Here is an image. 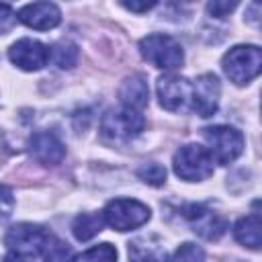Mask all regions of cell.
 Wrapping results in <instances>:
<instances>
[{"mask_svg": "<svg viewBox=\"0 0 262 262\" xmlns=\"http://www.w3.org/2000/svg\"><path fill=\"white\" fill-rule=\"evenodd\" d=\"M221 66L233 84H248L262 70V51L256 45H235L223 55Z\"/></svg>", "mask_w": 262, "mask_h": 262, "instance_id": "6da1fadb", "label": "cell"}, {"mask_svg": "<svg viewBox=\"0 0 262 262\" xmlns=\"http://www.w3.org/2000/svg\"><path fill=\"white\" fill-rule=\"evenodd\" d=\"M139 51L145 61H149L156 68L174 70L180 68L184 61V51L180 43L164 33H151L139 41Z\"/></svg>", "mask_w": 262, "mask_h": 262, "instance_id": "7a4b0ae2", "label": "cell"}, {"mask_svg": "<svg viewBox=\"0 0 262 262\" xmlns=\"http://www.w3.org/2000/svg\"><path fill=\"white\" fill-rule=\"evenodd\" d=\"M174 172L186 182H199L213 176V158L207 147L186 143L174 154Z\"/></svg>", "mask_w": 262, "mask_h": 262, "instance_id": "3957f363", "label": "cell"}, {"mask_svg": "<svg viewBox=\"0 0 262 262\" xmlns=\"http://www.w3.org/2000/svg\"><path fill=\"white\" fill-rule=\"evenodd\" d=\"M203 137L209 145V154L217 164H229L233 162L242 149H244V135L235 127L229 125H215V127H205Z\"/></svg>", "mask_w": 262, "mask_h": 262, "instance_id": "277c9868", "label": "cell"}, {"mask_svg": "<svg viewBox=\"0 0 262 262\" xmlns=\"http://www.w3.org/2000/svg\"><path fill=\"white\" fill-rule=\"evenodd\" d=\"M104 223L117 231H131L149 219L147 205L135 199H115L102 211Z\"/></svg>", "mask_w": 262, "mask_h": 262, "instance_id": "5b68a950", "label": "cell"}, {"mask_svg": "<svg viewBox=\"0 0 262 262\" xmlns=\"http://www.w3.org/2000/svg\"><path fill=\"white\" fill-rule=\"evenodd\" d=\"M145 127V119L131 108H119V111H108L102 121H100V133L104 139L123 143L139 135Z\"/></svg>", "mask_w": 262, "mask_h": 262, "instance_id": "8992f818", "label": "cell"}, {"mask_svg": "<svg viewBox=\"0 0 262 262\" xmlns=\"http://www.w3.org/2000/svg\"><path fill=\"white\" fill-rule=\"evenodd\" d=\"M51 233H47L41 225H33V223H18L14 227L8 229L4 244L10 252L18 254V256H37L43 252V248L47 246Z\"/></svg>", "mask_w": 262, "mask_h": 262, "instance_id": "52a82bcc", "label": "cell"}, {"mask_svg": "<svg viewBox=\"0 0 262 262\" xmlns=\"http://www.w3.org/2000/svg\"><path fill=\"white\" fill-rule=\"evenodd\" d=\"M160 104L170 113H186L192 108V84L186 78L168 74L158 80Z\"/></svg>", "mask_w": 262, "mask_h": 262, "instance_id": "ba28073f", "label": "cell"}, {"mask_svg": "<svg viewBox=\"0 0 262 262\" xmlns=\"http://www.w3.org/2000/svg\"><path fill=\"white\" fill-rule=\"evenodd\" d=\"M8 57L16 68L25 72H37L49 61V47L37 39H18L10 45Z\"/></svg>", "mask_w": 262, "mask_h": 262, "instance_id": "9c48e42d", "label": "cell"}, {"mask_svg": "<svg viewBox=\"0 0 262 262\" xmlns=\"http://www.w3.org/2000/svg\"><path fill=\"white\" fill-rule=\"evenodd\" d=\"M184 217L190 223L192 231L205 239H219L227 229L225 219L207 209L205 205H188L184 209Z\"/></svg>", "mask_w": 262, "mask_h": 262, "instance_id": "30bf717a", "label": "cell"}, {"mask_svg": "<svg viewBox=\"0 0 262 262\" xmlns=\"http://www.w3.org/2000/svg\"><path fill=\"white\" fill-rule=\"evenodd\" d=\"M221 86L215 74H203L192 84V111L201 117H211L219 106Z\"/></svg>", "mask_w": 262, "mask_h": 262, "instance_id": "8fae6325", "label": "cell"}, {"mask_svg": "<svg viewBox=\"0 0 262 262\" xmlns=\"http://www.w3.org/2000/svg\"><path fill=\"white\" fill-rule=\"evenodd\" d=\"M16 18L35 31H49L59 25L61 12L53 2H33V4L23 6Z\"/></svg>", "mask_w": 262, "mask_h": 262, "instance_id": "7c38bea8", "label": "cell"}, {"mask_svg": "<svg viewBox=\"0 0 262 262\" xmlns=\"http://www.w3.org/2000/svg\"><path fill=\"white\" fill-rule=\"evenodd\" d=\"M31 154L39 164L57 166L66 156V145L51 131H37L31 137Z\"/></svg>", "mask_w": 262, "mask_h": 262, "instance_id": "4fadbf2b", "label": "cell"}, {"mask_svg": "<svg viewBox=\"0 0 262 262\" xmlns=\"http://www.w3.org/2000/svg\"><path fill=\"white\" fill-rule=\"evenodd\" d=\"M129 262H166V248L156 235H139L129 242Z\"/></svg>", "mask_w": 262, "mask_h": 262, "instance_id": "5bb4252c", "label": "cell"}, {"mask_svg": "<svg viewBox=\"0 0 262 262\" xmlns=\"http://www.w3.org/2000/svg\"><path fill=\"white\" fill-rule=\"evenodd\" d=\"M119 98L125 104V108H131V111L145 108L149 102V88H147L145 78L139 74L127 78L119 88Z\"/></svg>", "mask_w": 262, "mask_h": 262, "instance_id": "9a60e30c", "label": "cell"}, {"mask_svg": "<svg viewBox=\"0 0 262 262\" xmlns=\"http://www.w3.org/2000/svg\"><path fill=\"white\" fill-rule=\"evenodd\" d=\"M262 223H260V215L258 213H252L248 217H242L235 225H233V235L235 239L246 246V248H252V250H258L260 244H262Z\"/></svg>", "mask_w": 262, "mask_h": 262, "instance_id": "2e32d148", "label": "cell"}, {"mask_svg": "<svg viewBox=\"0 0 262 262\" xmlns=\"http://www.w3.org/2000/svg\"><path fill=\"white\" fill-rule=\"evenodd\" d=\"M102 227H104L102 213H80L72 223V233L76 235L78 242H88L96 233H100Z\"/></svg>", "mask_w": 262, "mask_h": 262, "instance_id": "e0dca14e", "label": "cell"}, {"mask_svg": "<svg viewBox=\"0 0 262 262\" xmlns=\"http://www.w3.org/2000/svg\"><path fill=\"white\" fill-rule=\"evenodd\" d=\"M41 254H43L45 262H70L72 260V248L66 242H61L53 235L49 237V242H47V246L43 248Z\"/></svg>", "mask_w": 262, "mask_h": 262, "instance_id": "ac0fdd59", "label": "cell"}, {"mask_svg": "<svg viewBox=\"0 0 262 262\" xmlns=\"http://www.w3.org/2000/svg\"><path fill=\"white\" fill-rule=\"evenodd\" d=\"M53 59L61 70H70L78 61V47L70 41H61L53 47Z\"/></svg>", "mask_w": 262, "mask_h": 262, "instance_id": "d6986e66", "label": "cell"}, {"mask_svg": "<svg viewBox=\"0 0 262 262\" xmlns=\"http://www.w3.org/2000/svg\"><path fill=\"white\" fill-rule=\"evenodd\" d=\"M74 262H117V250L111 244H100L80 254Z\"/></svg>", "mask_w": 262, "mask_h": 262, "instance_id": "ffe728a7", "label": "cell"}, {"mask_svg": "<svg viewBox=\"0 0 262 262\" xmlns=\"http://www.w3.org/2000/svg\"><path fill=\"white\" fill-rule=\"evenodd\" d=\"M137 176L151 186H162L166 182V168L158 162H145L137 168Z\"/></svg>", "mask_w": 262, "mask_h": 262, "instance_id": "44dd1931", "label": "cell"}, {"mask_svg": "<svg viewBox=\"0 0 262 262\" xmlns=\"http://www.w3.org/2000/svg\"><path fill=\"white\" fill-rule=\"evenodd\" d=\"M170 262H205V252L196 244L186 242L176 250Z\"/></svg>", "mask_w": 262, "mask_h": 262, "instance_id": "7402d4cb", "label": "cell"}, {"mask_svg": "<svg viewBox=\"0 0 262 262\" xmlns=\"http://www.w3.org/2000/svg\"><path fill=\"white\" fill-rule=\"evenodd\" d=\"M14 211V196H12V190L4 184H0V223L8 221L10 215Z\"/></svg>", "mask_w": 262, "mask_h": 262, "instance_id": "603a6c76", "label": "cell"}, {"mask_svg": "<svg viewBox=\"0 0 262 262\" xmlns=\"http://www.w3.org/2000/svg\"><path fill=\"white\" fill-rule=\"evenodd\" d=\"M16 23V14L8 4H0V35H6Z\"/></svg>", "mask_w": 262, "mask_h": 262, "instance_id": "cb8c5ba5", "label": "cell"}, {"mask_svg": "<svg viewBox=\"0 0 262 262\" xmlns=\"http://www.w3.org/2000/svg\"><path fill=\"white\" fill-rule=\"evenodd\" d=\"M235 6H237V2H219V0H215V2H209V4H207V10H209L211 16L223 18V16L229 14Z\"/></svg>", "mask_w": 262, "mask_h": 262, "instance_id": "d4e9b609", "label": "cell"}, {"mask_svg": "<svg viewBox=\"0 0 262 262\" xmlns=\"http://www.w3.org/2000/svg\"><path fill=\"white\" fill-rule=\"evenodd\" d=\"M123 6L131 12H147L149 8L156 6V2H123Z\"/></svg>", "mask_w": 262, "mask_h": 262, "instance_id": "484cf974", "label": "cell"}, {"mask_svg": "<svg viewBox=\"0 0 262 262\" xmlns=\"http://www.w3.org/2000/svg\"><path fill=\"white\" fill-rule=\"evenodd\" d=\"M0 262H27L23 256H18V254H14V252H8L6 256H2L0 258Z\"/></svg>", "mask_w": 262, "mask_h": 262, "instance_id": "4316f807", "label": "cell"}, {"mask_svg": "<svg viewBox=\"0 0 262 262\" xmlns=\"http://www.w3.org/2000/svg\"><path fill=\"white\" fill-rule=\"evenodd\" d=\"M0 147H2V145H0Z\"/></svg>", "mask_w": 262, "mask_h": 262, "instance_id": "83f0119b", "label": "cell"}]
</instances>
